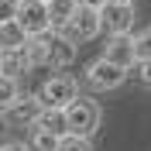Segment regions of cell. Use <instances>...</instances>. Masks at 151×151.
<instances>
[{
	"mask_svg": "<svg viewBox=\"0 0 151 151\" xmlns=\"http://www.w3.org/2000/svg\"><path fill=\"white\" fill-rule=\"evenodd\" d=\"M103 31V17H100V7H93V4H79V10H76V17L69 21L65 28H62V35H69L79 45V41H89V38H96Z\"/></svg>",
	"mask_w": 151,
	"mask_h": 151,
	"instance_id": "cell-1",
	"label": "cell"
},
{
	"mask_svg": "<svg viewBox=\"0 0 151 151\" xmlns=\"http://www.w3.org/2000/svg\"><path fill=\"white\" fill-rule=\"evenodd\" d=\"M65 117H69V131L86 134V137H93L96 127H100V106L93 100H86V96H76L65 106Z\"/></svg>",
	"mask_w": 151,
	"mask_h": 151,
	"instance_id": "cell-2",
	"label": "cell"
},
{
	"mask_svg": "<svg viewBox=\"0 0 151 151\" xmlns=\"http://www.w3.org/2000/svg\"><path fill=\"white\" fill-rule=\"evenodd\" d=\"M124 76H127V69L120 65V62H113V58H96L93 65L86 69V83H89V89H100V93H106V89H117V86L124 83Z\"/></svg>",
	"mask_w": 151,
	"mask_h": 151,
	"instance_id": "cell-3",
	"label": "cell"
},
{
	"mask_svg": "<svg viewBox=\"0 0 151 151\" xmlns=\"http://www.w3.org/2000/svg\"><path fill=\"white\" fill-rule=\"evenodd\" d=\"M76 96H79V89H76V83L69 76H52V79H45V86L38 89V100L45 106H55V110H65Z\"/></svg>",
	"mask_w": 151,
	"mask_h": 151,
	"instance_id": "cell-4",
	"label": "cell"
},
{
	"mask_svg": "<svg viewBox=\"0 0 151 151\" xmlns=\"http://www.w3.org/2000/svg\"><path fill=\"white\" fill-rule=\"evenodd\" d=\"M100 17H103V31L106 35H131L134 28V4H113L106 0L100 7Z\"/></svg>",
	"mask_w": 151,
	"mask_h": 151,
	"instance_id": "cell-5",
	"label": "cell"
},
{
	"mask_svg": "<svg viewBox=\"0 0 151 151\" xmlns=\"http://www.w3.org/2000/svg\"><path fill=\"white\" fill-rule=\"evenodd\" d=\"M21 28L28 31V35H45L52 31V14H48V4L45 0H21Z\"/></svg>",
	"mask_w": 151,
	"mask_h": 151,
	"instance_id": "cell-6",
	"label": "cell"
},
{
	"mask_svg": "<svg viewBox=\"0 0 151 151\" xmlns=\"http://www.w3.org/2000/svg\"><path fill=\"white\" fill-rule=\"evenodd\" d=\"M41 110H45V103H41L38 96H17V100L7 106V117H10L14 127H35L38 117H41Z\"/></svg>",
	"mask_w": 151,
	"mask_h": 151,
	"instance_id": "cell-7",
	"label": "cell"
},
{
	"mask_svg": "<svg viewBox=\"0 0 151 151\" xmlns=\"http://www.w3.org/2000/svg\"><path fill=\"white\" fill-rule=\"evenodd\" d=\"M76 62V41L69 35H48V58H45V65L48 69H65Z\"/></svg>",
	"mask_w": 151,
	"mask_h": 151,
	"instance_id": "cell-8",
	"label": "cell"
},
{
	"mask_svg": "<svg viewBox=\"0 0 151 151\" xmlns=\"http://www.w3.org/2000/svg\"><path fill=\"white\" fill-rule=\"evenodd\" d=\"M106 58L120 62L124 69L137 65V48H134V38H131V35H110V41H106Z\"/></svg>",
	"mask_w": 151,
	"mask_h": 151,
	"instance_id": "cell-9",
	"label": "cell"
},
{
	"mask_svg": "<svg viewBox=\"0 0 151 151\" xmlns=\"http://www.w3.org/2000/svg\"><path fill=\"white\" fill-rule=\"evenodd\" d=\"M79 4H83V0H52V4H48V14H52V28H55V31H62L69 21L76 17Z\"/></svg>",
	"mask_w": 151,
	"mask_h": 151,
	"instance_id": "cell-10",
	"label": "cell"
},
{
	"mask_svg": "<svg viewBox=\"0 0 151 151\" xmlns=\"http://www.w3.org/2000/svg\"><path fill=\"white\" fill-rule=\"evenodd\" d=\"M35 127H45V131H52V134H58V137H62V134H69V117H65V110H55V106H45Z\"/></svg>",
	"mask_w": 151,
	"mask_h": 151,
	"instance_id": "cell-11",
	"label": "cell"
},
{
	"mask_svg": "<svg viewBox=\"0 0 151 151\" xmlns=\"http://www.w3.org/2000/svg\"><path fill=\"white\" fill-rule=\"evenodd\" d=\"M31 65V58H28V48L21 45V48H4V72L7 76H17V72H28Z\"/></svg>",
	"mask_w": 151,
	"mask_h": 151,
	"instance_id": "cell-12",
	"label": "cell"
},
{
	"mask_svg": "<svg viewBox=\"0 0 151 151\" xmlns=\"http://www.w3.org/2000/svg\"><path fill=\"white\" fill-rule=\"evenodd\" d=\"M28 38H31V35L21 28V21H7L4 31H0V48H21Z\"/></svg>",
	"mask_w": 151,
	"mask_h": 151,
	"instance_id": "cell-13",
	"label": "cell"
},
{
	"mask_svg": "<svg viewBox=\"0 0 151 151\" xmlns=\"http://www.w3.org/2000/svg\"><path fill=\"white\" fill-rule=\"evenodd\" d=\"M58 134H52V131H45V127H31V141H28V148L31 151H58Z\"/></svg>",
	"mask_w": 151,
	"mask_h": 151,
	"instance_id": "cell-14",
	"label": "cell"
},
{
	"mask_svg": "<svg viewBox=\"0 0 151 151\" xmlns=\"http://www.w3.org/2000/svg\"><path fill=\"white\" fill-rule=\"evenodd\" d=\"M24 48H28L31 65H45V58H48V31L45 35H31L28 41H24Z\"/></svg>",
	"mask_w": 151,
	"mask_h": 151,
	"instance_id": "cell-15",
	"label": "cell"
},
{
	"mask_svg": "<svg viewBox=\"0 0 151 151\" xmlns=\"http://www.w3.org/2000/svg\"><path fill=\"white\" fill-rule=\"evenodd\" d=\"M17 96H21V89H17V76L0 72V110H7Z\"/></svg>",
	"mask_w": 151,
	"mask_h": 151,
	"instance_id": "cell-16",
	"label": "cell"
},
{
	"mask_svg": "<svg viewBox=\"0 0 151 151\" xmlns=\"http://www.w3.org/2000/svg\"><path fill=\"white\" fill-rule=\"evenodd\" d=\"M58 151H93V141H89L86 134L69 131V134H62V141H58Z\"/></svg>",
	"mask_w": 151,
	"mask_h": 151,
	"instance_id": "cell-17",
	"label": "cell"
},
{
	"mask_svg": "<svg viewBox=\"0 0 151 151\" xmlns=\"http://www.w3.org/2000/svg\"><path fill=\"white\" fill-rule=\"evenodd\" d=\"M21 14V0H0V21L7 24V21H17Z\"/></svg>",
	"mask_w": 151,
	"mask_h": 151,
	"instance_id": "cell-18",
	"label": "cell"
},
{
	"mask_svg": "<svg viewBox=\"0 0 151 151\" xmlns=\"http://www.w3.org/2000/svg\"><path fill=\"white\" fill-rule=\"evenodd\" d=\"M134 48H137V58H151V31L134 38Z\"/></svg>",
	"mask_w": 151,
	"mask_h": 151,
	"instance_id": "cell-19",
	"label": "cell"
},
{
	"mask_svg": "<svg viewBox=\"0 0 151 151\" xmlns=\"http://www.w3.org/2000/svg\"><path fill=\"white\" fill-rule=\"evenodd\" d=\"M137 79H141V86L151 89V58H137Z\"/></svg>",
	"mask_w": 151,
	"mask_h": 151,
	"instance_id": "cell-20",
	"label": "cell"
},
{
	"mask_svg": "<svg viewBox=\"0 0 151 151\" xmlns=\"http://www.w3.org/2000/svg\"><path fill=\"white\" fill-rule=\"evenodd\" d=\"M0 151H28V148L17 144V141H7V144H0Z\"/></svg>",
	"mask_w": 151,
	"mask_h": 151,
	"instance_id": "cell-21",
	"label": "cell"
},
{
	"mask_svg": "<svg viewBox=\"0 0 151 151\" xmlns=\"http://www.w3.org/2000/svg\"><path fill=\"white\" fill-rule=\"evenodd\" d=\"M83 4H93V7H103L106 0H83Z\"/></svg>",
	"mask_w": 151,
	"mask_h": 151,
	"instance_id": "cell-22",
	"label": "cell"
},
{
	"mask_svg": "<svg viewBox=\"0 0 151 151\" xmlns=\"http://www.w3.org/2000/svg\"><path fill=\"white\" fill-rule=\"evenodd\" d=\"M0 72H4V48H0Z\"/></svg>",
	"mask_w": 151,
	"mask_h": 151,
	"instance_id": "cell-23",
	"label": "cell"
},
{
	"mask_svg": "<svg viewBox=\"0 0 151 151\" xmlns=\"http://www.w3.org/2000/svg\"><path fill=\"white\" fill-rule=\"evenodd\" d=\"M113 4H134V0H113Z\"/></svg>",
	"mask_w": 151,
	"mask_h": 151,
	"instance_id": "cell-24",
	"label": "cell"
},
{
	"mask_svg": "<svg viewBox=\"0 0 151 151\" xmlns=\"http://www.w3.org/2000/svg\"><path fill=\"white\" fill-rule=\"evenodd\" d=\"M0 31H4V21H0Z\"/></svg>",
	"mask_w": 151,
	"mask_h": 151,
	"instance_id": "cell-25",
	"label": "cell"
},
{
	"mask_svg": "<svg viewBox=\"0 0 151 151\" xmlns=\"http://www.w3.org/2000/svg\"><path fill=\"white\" fill-rule=\"evenodd\" d=\"M45 4H52V0H45Z\"/></svg>",
	"mask_w": 151,
	"mask_h": 151,
	"instance_id": "cell-26",
	"label": "cell"
},
{
	"mask_svg": "<svg viewBox=\"0 0 151 151\" xmlns=\"http://www.w3.org/2000/svg\"><path fill=\"white\" fill-rule=\"evenodd\" d=\"M28 151H31V148H28Z\"/></svg>",
	"mask_w": 151,
	"mask_h": 151,
	"instance_id": "cell-27",
	"label": "cell"
}]
</instances>
